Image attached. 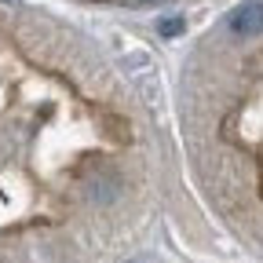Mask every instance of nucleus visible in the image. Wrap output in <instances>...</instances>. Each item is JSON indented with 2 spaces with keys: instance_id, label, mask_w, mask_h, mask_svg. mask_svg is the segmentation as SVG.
Segmentation results:
<instances>
[{
  "instance_id": "1",
  "label": "nucleus",
  "mask_w": 263,
  "mask_h": 263,
  "mask_svg": "<svg viewBox=\"0 0 263 263\" xmlns=\"http://www.w3.org/2000/svg\"><path fill=\"white\" fill-rule=\"evenodd\" d=\"M227 29L234 37H256L263 33V0H245L227 15Z\"/></svg>"
},
{
  "instance_id": "2",
  "label": "nucleus",
  "mask_w": 263,
  "mask_h": 263,
  "mask_svg": "<svg viewBox=\"0 0 263 263\" xmlns=\"http://www.w3.org/2000/svg\"><path fill=\"white\" fill-rule=\"evenodd\" d=\"M179 29H183V18H164V22H161V33H164V37H176Z\"/></svg>"
},
{
  "instance_id": "3",
  "label": "nucleus",
  "mask_w": 263,
  "mask_h": 263,
  "mask_svg": "<svg viewBox=\"0 0 263 263\" xmlns=\"http://www.w3.org/2000/svg\"><path fill=\"white\" fill-rule=\"evenodd\" d=\"M128 263H154V259H146V256H139V259H128Z\"/></svg>"
}]
</instances>
